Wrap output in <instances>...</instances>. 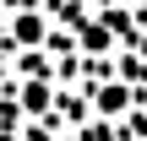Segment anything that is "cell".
<instances>
[{
	"label": "cell",
	"mask_w": 147,
	"mask_h": 141,
	"mask_svg": "<svg viewBox=\"0 0 147 141\" xmlns=\"http://www.w3.org/2000/svg\"><path fill=\"white\" fill-rule=\"evenodd\" d=\"M5 38H11V54H22V49H44V43H49V16H44L38 5H22V11H11Z\"/></svg>",
	"instance_id": "obj_1"
},
{
	"label": "cell",
	"mask_w": 147,
	"mask_h": 141,
	"mask_svg": "<svg viewBox=\"0 0 147 141\" xmlns=\"http://www.w3.org/2000/svg\"><path fill=\"white\" fill-rule=\"evenodd\" d=\"M55 82L49 76H22L16 82V92H11V103H16V120H44V114H55Z\"/></svg>",
	"instance_id": "obj_2"
},
{
	"label": "cell",
	"mask_w": 147,
	"mask_h": 141,
	"mask_svg": "<svg viewBox=\"0 0 147 141\" xmlns=\"http://www.w3.org/2000/svg\"><path fill=\"white\" fill-rule=\"evenodd\" d=\"M136 109V87L125 82V76H109V82H98L93 87V114L109 125V120H125Z\"/></svg>",
	"instance_id": "obj_3"
},
{
	"label": "cell",
	"mask_w": 147,
	"mask_h": 141,
	"mask_svg": "<svg viewBox=\"0 0 147 141\" xmlns=\"http://www.w3.org/2000/svg\"><path fill=\"white\" fill-rule=\"evenodd\" d=\"M82 49H87V54H109V49H115V33H109L104 22H82Z\"/></svg>",
	"instance_id": "obj_4"
},
{
	"label": "cell",
	"mask_w": 147,
	"mask_h": 141,
	"mask_svg": "<svg viewBox=\"0 0 147 141\" xmlns=\"http://www.w3.org/2000/svg\"><path fill=\"white\" fill-rule=\"evenodd\" d=\"M16 141H55V136H49L44 125H27V130H16Z\"/></svg>",
	"instance_id": "obj_5"
},
{
	"label": "cell",
	"mask_w": 147,
	"mask_h": 141,
	"mask_svg": "<svg viewBox=\"0 0 147 141\" xmlns=\"http://www.w3.org/2000/svg\"><path fill=\"white\" fill-rule=\"evenodd\" d=\"M136 60H142V65H147V27H142V33H136Z\"/></svg>",
	"instance_id": "obj_6"
},
{
	"label": "cell",
	"mask_w": 147,
	"mask_h": 141,
	"mask_svg": "<svg viewBox=\"0 0 147 141\" xmlns=\"http://www.w3.org/2000/svg\"><path fill=\"white\" fill-rule=\"evenodd\" d=\"M55 141H87V130H65V136H55Z\"/></svg>",
	"instance_id": "obj_7"
},
{
	"label": "cell",
	"mask_w": 147,
	"mask_h": 141,
	"mask_svg": "<svg viewBox=\"0 0 147 141\" xmlns=\"http://www.w3.org/2000/svg\"><path fill=\"white\" fill-rule=\"evenodd\" d=\"M0 141H16V130H0Z\"/></svg>",
	"instance_id": "obj_8"
},
{
	"label": "cell",
	"mask_w": 147,
	"mask_h": 141,
	"mask_svg": "<svg viewBox=\"0 0 147 141\" xmlns=\"http://www.w3.org/2000/svg\"><path fill=\"white\" fill-rule=\"evenodd\" d=\"M131 5H147V0H131Z\"/></svg>",
	"instance_id": "obj_9"
}]
</instances>
